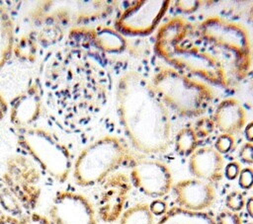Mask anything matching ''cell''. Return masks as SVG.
<instances>
[{
  "label": "cell",
  "mask_w": 253,
  "mask_h": 224,
  "mask_svg": "<svg viewBox=\"0 0 253 224\" xmlns=\"http://www.w3.org/2000/svg\"><path fill=\"white\" fill-rule=\"evenodd\" d=\"M117 115L131 146L143 154L166 152L171 145L172 123L167 107L142 74L128 70L116 85Z\"/></svg>",
  "instance_id": "cell-1"
},
{
  "label": "cell",
  "mask_w": 253,
  "mask_h": 224,
  "mask_svg": "<svg viewBox=\"0 0 253 224\" xmlns=\"http://www.w3.org/2000/svg\"><path fill=\"white\" fill-rule=\"evenodd\" d=\"M193 26L184 18L174 17L157 31L154 51L169 67L206 83L226 88L230 85L226 68L217 55L194 40Z\"/></svg>",
  "instance_id": "cell-2"
},
{
  "label": "cell",
  "mask_w": 253,
  "mask_h": 224,
  "mask_svg": "<svg viewBox=\"0 0 253 224\" xmlns=\"http://www.w3.org/2000/svg\"><path fill=\"white\" fill-rule=\"evenodd\" d=\"M150 82L167 109L182 117L202 116L215 97L208 83L169 66L157 70Z\"/></svg>",
  "instance_id": "cell-3"
},
{
  "label": "cell",
  "mask_w": 253,
  "mask_h": 224,
  "mask_svg": "<svg viewBox=\"0 0 253 224\" xmlns=\"http://www.w3.org/2000/svg\"><path fill=\"white\" fill-rule=\"evenodd\" d=\"M137 158L120 137L105 135L80 151L73 161L72 177L79 187H93Z\"/></svg>",
  "instance_id": "cell-4"
},
{
  "label": "cell",
  "mask_w": 253,
  "mask_h": 224,
  "mask_svg": "<svg viewBox=\"0 0 253 224\" xmlns=\"http://www.w3.org/2000/svg\"><path fill=\"white\" fill-rule=\"evenodd\" d=\"M17 143L44 174L60 184L67 181L72 172V154L54 132L35 125L20 129Z\"/></svg>",
  "instance_id": "cell-5"
},
{
  "label": "cell",
  "mask_w": 253,
  "mask_h": 224,
  "mask_svg": "<svg viewBox=\"0 0 253 224\" xmlns=\"http://www.w3.org/2000/svg\"><path fill=\"white\" fill-rule=\"evenodd\" d=\"M196 34L204 43L226 54L237 78L247 76L252 65V47L249 33L242 24L211 16L199 24Z\"/></svg>",
  "instance_id": "cell-6"
},
{
  "label": "cell",
  "mask_w": 253,
  "mask_h": 224,
  "mask_svg": "<svg viewBox=\"0 0 253 224\" xmlns=\"http://www.w3.org/2000/svg\"><path fill=\"white\" fill-rule=\"evenodd\" d=\"M41 178V170L28 156L14 154L7 158L1 180L29 213L35 211L40 203Z\"/></svg>",
  "instance_id": "cell-7"
},
{
  "label": "cell",
  "mask_w": 253,
  "mask_h": 224,
  "mask_svg": "<svg viewBox=\"0 0 253 224\" xmlns=\"http://www.w3.org/2000/svg\"><path fill=\"white\" fill-rule=\"evenodd\" d=\"M169 0L135 1L117 18L115 29L123 36H146L159 25L170 7Z\"/></svg>",
  "instance_id": "cell-8"
},
{
  "label": "cell",
  "mask_w": 253,
  "mask_h": 224,
  "mask_svg": "<svg viewBox=\"0 0 253 224\" xmlns=\"http://www.w3.org/2000/svg\"><path fill=\"white\" fill-rule=\"evenodd\" d=\"M47 217L53 224H98L97 210L90 199L69 189L54 194Z\"/></svg>",
  "instance_id": "cell-9"
},
{
  "label": "cell",
  "mask_w": 253,
  "mask_h": 224,
  "mask_svg": "<svg viewBox=\"0 0 253 224\" xmlns=\"http://www.w3.org/2000/svg\"><path fill=\"white\" fill-rule=\"evenodd\" d=\"M130 166L128 177L131 185L143 194L160 198L172 188V174L165 163L155 159L138 157Z\"/></svg>",
  "instance_id": "cell-10"
},
{
  "label": "cell",
  "mask_w": 253,
  "mask_h": 224,
  "mask_svg": "<svg viewBox=\"0 0 253 224\" xmlns=\"http://www.w3.org/2000/svg\"><path fill=\"white\" fill-rule=\"evenodd\" d=\"M129 177L123 172H115L103 183L97 202V215L106 223L120 219L131 190Z\"/></svg>",
  "instance_id": "cell-11"
},
{
  "label": "cell",
  "mask_w": 253,
  "mask_h": 224,
  "mask_svg": "<svg viewBox=\"0 0 253 224\" xmlns=\"http://www.w3.org/2000/svg\"><path fill=\"white\" fill-rule=\"evenodd\" d=\"M76 5H50V15L53 21L65 28L83 26L112 14L115 8L114 1H76Z\"/></svg>",
  "instance_id": "cell-12"
},
{
  "label": "cell",
  "mask_w": 253,
  "mask_h": 224,
  "mask_svg": "<svg viewBox=\"0 0 253 224\" xmlns=\"http://www.w3.org/2000/svg\"><path fill=\"white\" fill-rule=\"evenodd\" d=\"M70 45L94 46L106 53H121L126 47V39L115 28L97 26L94 28L72 27L68 33Z\"/></svg>",
  "instance_id": "cell-13"
},
{
  "label": "cell",
  "mask_w": 253,
  "mask_h": 224,
  "mask_svg": "<svg viewBox=\"0 0 253 224\" xmlns=\"http://www.w3.org/2000/svg\"><path fill=\"white\" fill-rule=\"evenodd\" d=\"M43 90L38 79H32L27 88L11 102L9 117L17 130L34 126L42 111Z\"/></svg>",
  "instance_id": "cell-14"
},
{
  "label": "cell",
  "mask_w": 253,
  "mask_h": 224,
  "mask_svg": "<svg viewBox=\"0 0 253 224\" xmlns=\"http://www.w3.org/2000/svg\"><path fill=\"white\" fill-rule=\"evenodd\" d=\"M172 189L178 205L189 210L204 211L215 199L213 186L196 178L181 180L173 185Z\"/></svg>",
  "instance_id": "cell-15"
},
{
  "label": "cell",
  "mask_w": 253,
  "mask_h": 224,
  "mask_svg": "<svg viewBox=\"0 0 253 224\" xmlns=\"http://www.w3.org/2000/svg\"><path fill=\"white\" fill-rule=\"evenodd\" d=\"M189 171L199 180L215 184L222 180L224 160L213 147L204 146L197 149L189 158Z\"/></svg>",
  "instance_id": "cell-16"
},
{
  "label": "cell",
  "mask_w": 253,
  "mask_h": 224,
  "mask_svg": "<svg viewBox=\"0 0 253 224\" xmlns=\"http://www.w3.org/2000/svg\"><path fill=\"white\" fill-rule=\"evenodd\" d=\"M211 118L215 128L221 133L233 135L246 125V112L235 98H226L219 102Z\"/></svg>",
  "instance_id": "cell-17"
},
{
  "label": "cell",
  "mask_w": 253,
  "mask_h": 224,
  "mask_svg": "<svg viewBox=\"0 0 253 224\" xmlns=\"http://www.w3.org/2000/svg\"><path fill=\"white\" fill-rule=\"evenodd\" d=\"M155 224H215V221L208 212L174 206L168 209Z\"/></svg>",
  "instance_id": "cell-18"
},
{
  "label": "cell",
  "mask_w": 253,
  "mask_h": 224,
  "mask_svg": "<svg viewBox=\"0 0 253 224\" xmlns=\"http://www.w3.org/2000/svg\"><path fill=\"white\" fill-rule=\"evenodd\" d=\"M15 44L13 20L5 6L0 3V69L9 60Z\"/></svg>",
  "instance_id": "cell-19"
},
{
  "label": "cell",
  "mask_w": 253,
  "mask_h": 224,
  "mask_svg": "<svg viewBox=\"0 0 253 224\" xmlns=\"http://www.w3.org/2000/svg\"><path fill=\"white\" fill-rule=\"evenodd\" d=\"M40 44L35 32L22 36L17 41L15 40L13 52L15 56L25 62H34L37 59Z\"/></svg>",
  "instance_id": "cell-20"
},
{
  "label": "cell",
  "mask_w": 253,
  "mask_h": 224,
  "mask_svg": "<svg viewBox=\"0 0 253 224\" xmlns=\"http://www.w3.org/2000/svg\"><path fill=\"white\" fill-rule=\"evenodd\" d=\"M118 224H154V216L147 203L139 202L126 209Z\"/></svg>",
  "instance_id": "cell-21"
},
{
  "label": "cell",
  "mask_w": 253,
  "mask_h": 224,
  "mask_svg": "<svg viewBox=\"0 0 253 224\" xmlns=\"http://www.w3.org/2000/svg\"><path fill=\"white\" fill-rule=\"evenodd\" d=\"M175 151L177 154L183 157L191 156L198 146V136L193 127H183L181 128L174 140Z\"/></svg>",
  "instance_id": "cell-22"
},
{
  "label": "cell",
  "mask_w": 253,
  "mask_h": 224,
  "mask_svg": "<svg viewBox=\"0 0 253 224\" xmlns=\"http://www.w3.org/2000/svg\"><path fill=\"white\" fill-rule=\"evenodd\" d=\"M0 208L1 210H4L5 213L16 217H22L26 214L20 202L4 185L2 180L0 183Z\"/></svg>",
  "instance_id": "cell-23"
},
{
  "label": "cell",
  "mask_w": 253,
  "mask_h": 224,
  "mask_svg": "<svg viewBox=\"0 0 253 224\" xmlns=\"http://www.w3.org/2000/svg\"><path fill=\"white\" fill-rule=\"evenodd\" d=\"M198 138H204L212 133L215 128L214 122L210 116H200V118L196 121L195 126L193 127Z\"/></svg>",
  "instance_id": "cell-24"
},
{
  "label": "cell",
  "mask_w": 253,
  "mask_h": 224,
  "mask_svg": "<svg viewBox=\"0 0 253 224\" xmlns=\"http://www.w3.org/2000/svg\"><path fill=\"white\" fill-rule=\"evenodd\" d=\"M244 194L239 190L230 191L225 197V206L227 209L237 212L245 206Z\"/></svg>",
  "instance_id": "cell-25"
},
{
  "label": "cell",
  "mask_w": 253,
  "mask_h": 224,
  "mask_svg": "<svg viewBox=\"0 0 253 224\" xmlns=\"http://www.w3.org/2000/svg\"><path fill=\"white\" fill-rule=\"evenodd\" d=\"M234 145H235V139L233 135L221 133L219 136H217L214 142L213 148L219 154H227L233 149Z\"/></svg>",
  "instance_id": "cell-26"
},
{
  "label": "cell",
  "mask_w": 253,
  "mask_h": 224,
  "mask_svg": "<svg viewBox=\"0 0 253 224\" xmlns=\"http://www.w3.org/2000/svg\"><path fill=\"white\" fill-rule=\"evenodd\" d=\"M215 224H242L241 216L234 211L224 209L220 211L214 219Z\"/></svg>",
  "instance_id": "cell-27"
},
{
  "label": "cell",
  "mask_w": 253,
  "mask_h": 224,
  "mask_svg": "<svg viewBox=\"0 0 253 224\" xmlns=\"http://www.w3.org/2000/svg\"><path fill=\"white\" fill-rule=\"evenodd\" d=\"M21 224H53V223L46 215L33 211V212L26 213L21 217Z\"/></svg>",
  "instance_id": "cell-28"
},
{
  "label": "cell",
  "mask_w": 253,
  "mask_h": 224,
  "mask_svg": "<svg viewBox=\"0 0 253 224\" xmlns=\"http://www.w3.org/2000/svg\"><path fill=\"white\" fill-rule=\"evenodd\" d=\"M201 1L197 0H177L175 1V8L182 14H192L201 6Z\"/></svg>",
  "instance_id": "cell-29"
},
{
  "label": "cell",
  "mask_w": 253,
  "mask_h": 224,
  "mask_svg": "<svg viewBox=\"0 0 253 224\" xmlns=\"http://www.w3.org/2000/svg\"><path fill=\"white\" fill-rule=\"evenodd\" d=\"M238 184L243 189H250L253 187V168H242L238 176Z\"/></svg>",
  "instance_id": "cell-30"
},
{
  "label": "cell",
  "mask_w": 253,
  "mask_h": 224,
  "mask_svg": "<svg viewBox=\"0 0 253 224\" xmlns=\"http://www.w3.org/2000/svg\"><path fill=\"white\" fill-rule=\"evenodd\" d=\"M238 156L242 163L247 165H252L253 164V143L245 142L239 149Z\"/></svg>",
  "instance_id": "cell-31"
},
{
  "label": "cell",
  "mask_w": 253,
  "mask_h": 224,
  "mask_svg": "<svg viewBox=\"0 0 253 224\" xmlns=\"http://www.w3.org/2000/svg\"><path fill=\"white\" fill-rule=\"evenodd\" d=\"M241 171V165L239 162L237 161H232L227 163L224 166V170H223V176H225V178L229 181H233L236 178H238L239 173Z\"/></svg>",
  "instance_id": "cell-32"
},
{
  "label": "cell",
  "mask_w": 253,
  "mask_h": 224,
  "mask_svg": "<svg viewBox=\"0 0 253 224\" xmlns=\"http://www.w3.org/2000/svg\"><path fill=\"white\" fill-rule=\"evenodd\" d=\"M149 205V210L150 212L153 214V216H162L166 213V211L168 210V206L167 203L160 198H156L154 199Z\"/></svg>",
  "instance_id": "cell-33"
},
{
  "label": "cell",
  "mask_w": 253,
  "mask_h": 224,
  "mask_svg": "<svg viewBox=\"0 0 253 224\" xmlns=\"http://www.w3.org/2000/svg\"><path fill=\"white\" fill-rule=\"evenodd\" d=\"M0 224H21V217H16L2 212L0 215Z\"/></svg>",
  "instance_id": "cell-34"
},
{
  "label": "cell",
  "mask_w": 253,
  "mask_h": 224,
  "mask_svg": "<svg viewBox=\"0 0 253 224\" xmlns=\"http://www.w3.org/2000/svg\"><path fill=\"white\" fill-rule=\"evenodd\" d=\"M9 112V105L0 91V120H2Z\"/></svg>",
  "instance_id": "cell-35"
},
{
  "label": "cell",
  "mask_w": 253,
  "mask_h": 224,
  "mask_svg": "<svg viewBox=\"0 0 253 224\" xmlns=\"http://www.w3.org/2000/svg\"><path fill=\"white\" fill-rule=\"evenodd\" d=\"M244 135L247 142L253 143V120L244 126Z\"/></svg>",
  "instance_id": "cell-36"
},
{
  "label": "cell",
  "mask_w": 253,
  "mask_h": 224,
  "mask_svg": "<svg viewBox=\"0 0 253 224\" xmlns=\"http://www.w3.org/2000/svg\"><path fill=\"white\" fill-rule=\"evenodd\" d=\"M245 207H246V211L249 214L250 217L253 218V196H250L246 202H245Z\"/></svg>",
  "instance_id": "cell-37"
},
{
  "label": "cell",
  "mask_w": 253,
  "mask_h": 224,
  "mask_svg": "<svg viewBox=\"0 0 253 224\" xmlns=\"http://www.w3.org/2000/svg\"><path fill=\"white\" fill-rule=\"evenodd\" d=\"M249 19L253 21V6L250 8V11H249Z\"/></svg>",
  "instance_id": "cell-38"
},
{
  "label": "cell",
  "mask_w": 253,
  "mask_h": 224,
  "mask_svg": "<svg viewBox=\"0 0 253 224\" xmlns=\"http://www.w3.org/2000/svg\"><path fill=\"white\" fill-rule=\"evenodd\" d=\"M2 214V210H1V208H0V215Z\"/></svg>",
  "instance_id": "cell-39"
},
{
  "label": "cell",
  "mask_w": 253,
  "mask_h": 224,
  "mask_svg": "<svg viewBox=\"0 0 253 224\" xmlns=\"http://www.w3.org/2000/svg\"><path fill=\"white\" fill-rule=\"evenodd\" d=\"M248 224H253V222H250V223H248Z\"/></svg>",
  "instance_id": "cell-40"
}]
</instances>
